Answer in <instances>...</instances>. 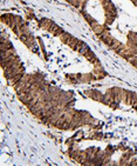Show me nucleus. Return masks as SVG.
Listing matches in <instances>:
<instances>
[{
	"label": "nucleus",
	"instance_id": "obj_1",
	"mask_svg": "<svg viewBox=\"0 0 137 166\" xmlns=\"http://www.w3.org/2000/svg\"><path fill=\"white\" fill-rule=\"evenodd\" d=\"M53 25H54V23L52 20H49V19H42L40 21V27L42 30H45V31H48V32H49V30H50V27Z\"/></svg>",
	"mask_w": 137,
	"mask_h": 166
},
{
	"label": "nucleus",
	"instance_id": "obj_2",
	"mask_svg": "<svg viewBox=\"0 0 137 166\" xmlns=\"http://www.w3.org/2000/svg\"><path fill=\"white\" fill-rule=\"evenodd\" d=\"M72 38H73V35L69 34L68 32H63V33L60 35V40H61L63 44H66V45L69 44V41L72 40Z\"/></svg>",
	"mask_w": 137,
	"mask_h": 166
}]
</instances>
